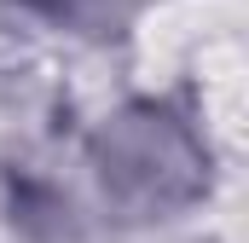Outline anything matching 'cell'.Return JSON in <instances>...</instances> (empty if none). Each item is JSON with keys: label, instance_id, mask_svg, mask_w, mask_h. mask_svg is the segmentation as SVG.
<instances>
[{"label": "cell", "instance_id": "1", "mask_svg": "<svg viewBox=\"0 0 249 243\" xmlns=\"http://www.w3.org/2000/svg\"><path fill=\"white\" fill-rule=\"evenodd\" d=\"M93 168L127 220H168L209 191V145L168 104H127L99 127Z\"/></svg>", "mask_w": 249, "mask_h": 243}]
</instances>
